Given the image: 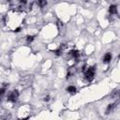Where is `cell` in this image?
Returning a JSON list of instances; mask_svg holds the SVG:
<instances>
[{
  "label": "cell",
  "instance_id": "obj_3",
  "mask_svg": "<svg viewBox=\"0 0 120 120\" xmlns=\"http://www.w3.org/2000/svg\"><path fill=\"white\" fill-rule=\"evenodd\" d=\"M18 98H19V92L17 90H13L8 97V100L10 101V102H16L18 100Z\"/></svg>",
  "mask_w": 120,
  "mask_h": 120
},
{
  "label": "cell",
  "instance_id": "obj_15",
  "mask_svg": "<svg viewBox=\"0 0 120 120\" xmlns=\"http://www.w3.org/2000/svg\"><path fill=\"white\" fill-rule=\"evenodd\" d=\"M18 120H28V117H25V118H20Z\"/></svg>",
  "mask_w": 120,
  "mask_h": 120
},
{
  "label": "cell",
  "instance_id": "obj_14",
  "mask_svg": "<svg viewBox=\"0 0 120 120\" xmlns=\"http://www.w3.org/2000/svg\"><path fill=\"white\" fill-rule=\"evenodd\" d=\"M44 100H45V101H48V100H50V96H46V97L44 98Z\"/></svg>",
  "mask_w": 120,
  "mask_h": 120
},
{
  "label": "cell",
  "instance_id": "obj_6",
  "mask_svg": "<svg viewBox=\"0 0 120 120\" xmlns=\"http://www.w3.org/2000/svg\"><path fill=\"white\" fill-rule=\"evenodd\" d=\"M111 60H112V54H111L110 52H107V53L103 56V63L108 64V63L111 62Z\"/></svg>",
  "mask_w": 120,
  "mask_h": 120
},
{
  "label": "cell",
  "instance_id": "obj_2",
  "mask_svg": "<svg viewBox=\"0 0 120 120\" xmlns=\"http://www.w3.org/2000/svg\"><path fill=\"white\" fill-rule=\"evenodd\" d=\"M95 71H96V68H95V66L88 68L86 70H84V79H85L87 82H91V81L94 79Z\"/></svg>",
  "mask_w": 120,
  "mask_h": 120
},
{
  "label": "cell",
  "instance_id": "obj_11",
  "mask_svg": "<svg viewBox=\"0 0 120 120\" xmlns=\"http://www.w3.org/2000/svg\"><path fill=\"white\" fill-rule=\"evenodd\" d=\"M34 38H35V37L34 36H27L26 37V41L29 43V42H32L33 40H34Z\"/></svg>",
  "mask_w": 120,
  "mask_h": 120
},
{
  "label": "cell",
  "instance_id": "obj_10",
  "mask_svg": "<svg viewBox=\"0 0 120 120\" xmlns=\"http://www.w3.org/2000/svg\"><path fill=\"white\" fill-rule=\"evenodd\" d=\"M67 91L68 92V93H70V94H75L76 93V91H77V88L75 87V86H73V85H70V86H68V87H67Z\"/></svg>",
  "mask_w": 120,
  "mask_h": 120
},
{
  "label": "cell",
  "instance_id": "obj_7",
  "mask_svg": "<svg viewBox=\"0 0 120 120\" xmlns=\"http://www.w3.org/2000/svg\"><path fill=\"white\" fill-rule=\"evenodd\" d=\"M109 12L111 15H115L117 13V8L115 5H111L110 8H109Z\"/></svg>",
  "mask_w": 120,
  "mask_h": 120
},
{
  "label": "cell",
  "instance_id": "obj_9",
  "mask_svg": "<svg viewBox=\"0 0 120 120\" xmlns=\"http://www.w3.org/2000/svg\"><path fill=\"white\" fill-rule=\"evenodd\" d=\"M74 73H75V69H74L73 68H68V73H67V79H69L70 77H72V76L74 75Z\"/></svg>",
  "mask_w": 120,
  "mask_h": 120
},
{
  "label": "cell",
  "instance_id": "obj_13",
  "mask_svg": "<svg viewBox=\"0 0 120 120\" xmlns=\"http://www.w3.org/2000/svg\"><path fill=\"white\" fill-rule=\"evenodd\" d=\"M4 92H5V89H3V88H0V96H2V95L4 94Z\"/></svg>",
  "mask_w": 120,
  "mask_h": 120
},
{
  "label": "cell",
  "instance_id": "obj_8",
  "mask_svg": "<svg viewBox=\"0 0 120 120\" xmlns=\"http://www.w3.org/2000/svg\"><path fill=\"white\" fill-rule=\"evenodd\" d=\"M115 106H116V103H112V104H109V105H108V107H107V109H106V113L108 114V113L112 112L114 110Z\"/></svg>",
  "mask_w": 120,
  "mask_h": 120
},
{
  "label": "cell",
  "instance_id": "obj_5",
  "mask_svg": "<svg viewBox=\"0 0 120 120\" xmlns=\"http://www.w3.org/2000/svg\"><path fill=\"white\" fill-rule=\"evenodd\" d=\"M66 48H67V45H66V44H62V45H60V47H59L57 50L54 51V53H55L56 55H61V54L63 53V51H64Z\"/></svg>",
  "mask_w": 120,
  "mask_h": 120
},
{
  "label": "cell",
  "instance_id": "obj_1",
  "mask_svg": "<svg viewBox=\"0 0 120 120\" xmlns=\"http://www.w3.org/2000/svg\"><path fill=\"white\" fill-rule=\"evenodd\" d=\"M22 22H23L22 12H21L17 9L9 11L7 14V16L5 17V22H6L7 26L13 32L18 28H22L21 24L22 23Z\"/></svg>",
  "mask_w": 120,
  "mask_h": 120
},
{
  "label": "cell",
  "instance_id": "obj_12",
  "mask_svg": "<svg viewBox=\"0 0 120 120\" xmlns=\"http://www.w3.org/2000/svg\"><path fill=\"white\" fill-rule=\"evenodd\" d=\"M38 4L39 5V7H40V8H43V7H45V6H46L47 2H46V1H39Z\"/></svg>",
  "mask_w": 120,
  "mask_h": 120
},
{
  "label": "cell",
  "instance_id": "obj_4",
  "mask_svg": "<svg viewBox=\"0 0 120 120\" xmlns=\"http://www.w3.org/2000/svg\"><path fill=\"white\" fill-rule=\"evenodd\" d=\"M68 54H69V56L72 57L73 59H78V58L80 57V52H79V51H77V50H71V51L68 52Z\"/></svg>",
  "mask_w": 120,
  "mask_h": 120
}]
</instances>
